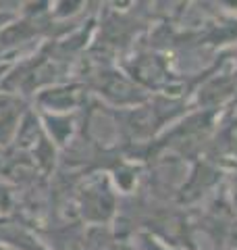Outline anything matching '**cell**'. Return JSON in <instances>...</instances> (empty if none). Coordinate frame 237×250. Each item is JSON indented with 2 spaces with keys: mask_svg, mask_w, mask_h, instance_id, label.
Segmentation results:
<instances>
[]
</instances>
